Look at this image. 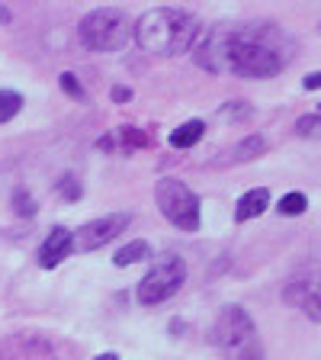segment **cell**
<instances>
[{"instance_id":"cell-1","label":"cell","mask_w":321,"mask_h":360,"mask_svg":"<svg viewBox=\"0 0 321 360\" xmlns=\"http://www.w3.org/2000/svg\"><path fill=\"white\" fill-rule=\"evenodd\" d=\"M296 42L277 26H244L228 32V71L244 77H273L289 65Z\"/></svg>"},{"instance_id":"cell-2","label":"cell","mask_w":321,"mask_h":360,"mask_svg":"<svg viewBox=\"0 0 321 360\" xmlns=\"http://www.w3.org/2000/svg\"><path fill=\"white\" fill-rule=\"evenodd\" d=\"M199 36V22L183 10L157 7L138 16L132 39L151 55H183Z\"/></svg>"},{"instance_id":"cell-3","label":"cell","mask_w":321,"mask_h":360,"mask_svg":"<svg viewBox=\"0 0 321 360\" xmlns=\"http://www.w3.org/2000/svg\"><path fill=\"white\" fill-rule=\"evenodd\" d=\"M212 341L228 354V360H263L257 328L241 306L222 309V315L216 319V328H212Z\"/></svg>"},{"instance_id":"cell-4","label":"cell","mask_w":321,"mask_h":360,"mask_svg":"<svg viewBox=\"0 0 321 360\" xmlns=\"http://www.w3.org/2000/svg\"><path fill=\"white\" fill-rule=\"evenodd\" d=\"M135 22L119 7H100L81 20V42L97 52H119L132 42Z\"/></svg>"},{"instance_id":"cell-5","label":"cell","mask_w":321,"mask_h":360,"mask_svg":"<svg viewBox=\"0 0 321 360\" xmlns=\"http://www.w3.org/2000/svg\"><path fill=\"white\" fill-rule=\"evenodd\" d=\"M187 280V261L177 255H164L151 264V270L138 283V302L142 306H157V302L171 300L173 292Z\"/></svg>"},{"instance_id":"cell-6","label":"cell","mask_w":321,"mask_h":360,"mask_svg":"<svg viewBox=\"0 0 321 360\" xmlns=\"http://www.w3.org/2000/svg\"><path fill=\"white\" fill-rule=\"evenodd\" d=\"M157 210L164 212V219L183 232H196L199 229V196L180 184V180H161L155 190Z\"/></svg>"},{"instance_id":"cell-7","label":"cell","mask_w":321,"mask_h":360,"mask_svg":"<svg viewBox=\"0 0 321 360\" xmlns=\"http://www.w3.org/2000/svg\"><path fill=\"white\" fill-rule=\"evenodd\" d=\"M132 216L129 212H110V216H100L93 222L81 225L77 232H71V248L74 251H97V248L110 245L112 238H119L129 229Z\"/></svg>"},{"instance_id":"cell-8","label":"cell","mask_w":321,"mask_h":360,"mask_svg":"<svg viewBox=\"0 0 321 360\" xmlns=\"http://www.w3.org/2000/svg\"><path fill=\"white\" fill-rule=\"evenodd\" d=\"M228 32L225 26L206 32L202 42L196 45V65L206 71H228Z\"/></svg>"},{"instance_id":"cell-9","label":"cell","mask_w":321,"mask_h":360,"mask_svg":"<svg viewBox=\"0 0 321 360\" xmlns=\"http://www.w3.org/2000/svg\"><path fill=\"white\" fill-rule=\"evenodd\" d=\"M71 251H74V248H71V229L58 225V229H52V235L45 238V245L39 248V267H42V270L58 267V264L65 261Z\"/></svg>"},{"instance_id":"cell-10","label":"cell","mask_w":321,"mask_h":360,"mask_svg":"<svg viewBox=\"0 0 321 360\" xmlns=\"http://www.w3.org/2000/svg\"><path fill=\"white\" fill-rule=\"evenodd\" d=\"M267 142H263V135H247L244 142H238L235 148L222 151L216 158V167H225V165H244V161H254L257 155H263Z\"/></svg>"},{"instance_id":"cell-11","label":"cell","mask_w":321,"mask_h":360,"mask_svg":"<svg viewBox=\"0 0 321 360\" xmlns=\"http://www.w3.org/2000/svg\"><path fill=\"white\" fill-rule=\"evenodd\" d=\"M267 202H270L267 187H254V190H247V193L238 200V206H235V219H238V222H247V219H257L263 210H267Z\"/></svg>"},{"instance_id":"cell-12","label":"cell","mask_w":321,"mask_h":360,"mask_svg":"<svg viewBox=\"0 0 321 360\" xmlns=\"http://www.w3.org/2000/svg\"><path fill=\"white\" fill-rule=\"evenodd\" d=\"M138 261H151V245L148 241H129L126 248H119L116 251V257H112V264L116 267H132V264H138Z\"/></svg>"},{"instance_id":"cell-13","label":"cell","mask_w":321,"mask_h":360,"mask_svg":"<svg viewBox=\"0 0 321 360\" xmlns=\"http://www.w3.org/2000/svg\"><path fill=\"white\" fill-rule=\"evenodd\" d=\"M202 132H206V122L190 120V122H183V126H177L171 132V145L173 148H193V145L202 139Z\"/></svg>"},{"instance_id":"cell-14","label":"cell","mask_w":321,"mask_h":360,"mask_svg":"<svg viewBox=\"0 0 321 360\" xmlns=\"http://www.w3.org/2000/svg\"><path fill=\"white\" fill-rule=\"evenodd\" d=\"M22 110V97L16 90H0V122H10Z\"/></svg>"},{"instance_id":"cell-15","label":"cell","mask_w":321,"mask_h":360,"mask_svg":"<svg viewBox=\"0 0 321 360\" xmlns=\"http://www.w3.org/2000/svg\"><path fill=\"white\" fill-rule=\"evenodd\" d=\"M306 210H308L306 193H286L283 200H280V212H283V216H302Z\"/></svg>"},{"instance_id":"cell-16","label":"cell","mask_w":321,"mask_h":360,"mask_svg":"<svg viewBox=\"0 0 321 360\" xmlns=\"http://www.w3.org/2000/svg\"><path fill=\"white\" fill-rule=\"evenodd\" d=\"M13 212L16 216H36V200H32L30 193H22V190H16L13 193Z\"/></svg>"},{"instance_id":"cell-17","label":"cell","mask_w":321,"mask_h":360,"mask_svg":"<svg viewBox=\"0 0 321 360\" xmlns=\"http://www.w3.org/2000/svg\"><path fill=\"white\" fill-rule=\"evenodd\" d=\"M58 84H61V90H65L71 100H84V87H81V81H77L71 71H65V75L58 77Z\"/></svg>"},{"instance_id":"cell-18","label":"cell","mask_w":321,"mask_h":360,"mask_svg":"<svg viewBox=\"0 0 321 360\" xmlns=\"http://www.w3.org/2000/svg\"><path fill=\"white\" fill-rule=\"evenodd\" d=\"M58 193L65 196L67 202H77V200H81V196H84V190H81V184H77L74 177H65V180H61V184H58Z\"/></svg>"},{"instance_id":"cell-19","label":"cell","mask_w":321,"mask_h":360,"mask_svg":"<svg viewBox=\"0 0 321 360\" xmlns=\"http://www.w3.org/2000/svg\"><path fill=\"white\" fill-rule=\"evenodd\" d=\"M218 116H222V120H247V116H251V106L247 103H225V110L218 112Z\"/></svg>"},{"instance_id":"cell-20","label":"cell","mask_w":321,"mask_h":360,"mask_svg":"<svg viewBox=\"0 0 321 360\" xmlns=\"http://www.w3.org/2000/svg\"><path fill=\"white\" fill-rule=\"evenodd\" d=\"M122 142L129 145V148H145V145H148V139H145L142 132H138V129H122Z\"/></svg>"},{"instance_id":"cell-21","label":"cell","mask_w":321,"mask_h":360,"mask_svg":"<svg viewBox=\"0 0 321 360\" xmlns=\"http://www.w3.org/2000/svg\"><path fill=\"white\" fill-rule=\"evenodd\" d=\"M315 129H318V112H308V116H302L296 122V132L299 135H315Z\"/></svg>"},{"instance_id":"cell-22","label":"cell","mask_w":321,"mask_h":360,"mask_svg":"<svg viewBox=\"0 0 321 360\" xmlns=\"http://www.w3.org/2000/svg\"><path fill=\"white\" fill-rule=\"evenodd\" d=\"M112 100H116V103H126V100H132V90L129 87H112Z\"/></svg>"},{"instance_id":"cell-23","label":"cell","mask_w":321,"mask_h":360,"mask_svg":"<svg viewBox=\"0 0 321 360\" xmlns=\"http://www.w3.org/2000/svg\"><path fill=\"white\" fill-rule=\"evenodd\" d=\"M318 81H321V75L318 71H312V75L306 77V90H318Z\"/></svg>"},{"instance_id":"cell-24","label":"cell","mask_w":321,"mask_h":360,"mask_svg":"<svg viewBox=\"0 0 321 360\" xmlns=\"http://www.w3.org/2000/svg\"><path fill=\"white\" fill-rule=\"evenodd\" d=\"M93 360H119L116 354H100V357H93Z\"/></svg>"},{"instance_id":"cell-25","label":"cell","mask_w":321,"mask_h":360,"mask_svg":"<svg viewBox=\"0 0 321 360\" xmlns=\"http://www.w3.org/2000/svg\"><path fill=\"white\" fill-rule=\"evenodd\" d=\"M10 20V13H7V7H0V22H7Z\"/></svg>"}]
</instances>
